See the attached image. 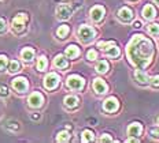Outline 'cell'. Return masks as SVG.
<instances>
[{
  "instance_id": "cell-22",
  "label": "cell",
  "mask_w": 159,
  "mask_h": 143,
  "mask_svg": "<svg viewBox=\"0 0 159 143\" xmlns=\"http://www.w3.org/2000/svg\"><path fill=\"white\" fill-rule=\"evenodd\" d=\"M82 142H93L95 139V135L92 131H88V129H85L84 132H82Z\"/></svg>"
},
{
  "instance_id": "cell-19",
  "label": "cell",
  "mask_w": 159,
  "mask_h": 143,
  "mask_svg": "<svg viewBox=\"0 0 159 143\" xmlns=\"http://www.w3.org/2000/svg\"><path fill=\"white\" fill-rule=\"evenodd\" d=\"M80 99L78 97H75V95H67V97L65 98V105L69 106V108H75V106L78 105Z\"/></svg>"
},
{
  "instance_id": "cell-36",
  "label": "cell",
  "mask_w": 159,
  "mask_h": 143,
  "mask_svg": "<svg viewBox=\"0 0 159 143\" xmlns=\"http://www.w3.org/2000/svg\"><path fill=\"white\" fill-rule=\"evenodd\" d=\"M133 27H136V29L141 27V23H140V21H136V22H133Z\"/></svg>"
},
{
  "instance_id": "cell-18",
  "label": "cell",
  "mask_w": 159,
  "mask_h": 143,
  "mask_svg": "<svg viewBox=\"0 0 159 143\" xmlns=\"http://www.w3.org/2000/svg\"><path fill=\"white\" fill-rule=\"evenodd\" d=\"M78 55H80V49H78V46H75V45H69L67 48H66V56H67V57L75 59Z\"/></svg>"
},
{
  "instance_id": "cell-1",
  "label": "cell",
  "mask_w": 159,
  "mask_h": 143,
  "mask_svg": "<svg viewBox=\"0 0 159 143\" xmlns=\"http://www.w3.org/2000/svg\"><path fill=\"white\" fill-rule=\"evenodd\" d=\"M126 53L132 64L143 69L151 63L152 55H154V46L148 38H145L141 34H137L133 36V38L130 40Z\"/></svg>"
},
{
  "instance_id": "cell-13",
  "label": "cell",
  "mask_w": 159,
  "mask_h": 143,
  "mask_svg": "<svg viewBox=\"0 0 159 143\" xmlns=\"http://www.w3.org/2000/svg\"><path fill=\"white\" fill-rule=\"evenodd\" d=\"M118 16H119V19H121V21H124V22H129L132 18H133V12H132V10H130V8L124 7V8L119 10Z\"/></svg>"
},
{
  "instance_id": "cell-2",
  "label": "cell",
  "mask_w": 159,
  "mask_h": 143,
  "mask_svg": "<svg viewBox=\"0 0 159 143\" xmlns=\"http://www.w3.org/2000/svg\"><path fill=\"white\" fill-rule=\"evenodd\" d=\"M98 46L100 49H104L106 55L110 56V57H118L121 51H119V48L117 45L114 44L112 41H108V42H104V41H99L98 42Z\"/></svg>"
},
{
  "instance_id": "cell-17",
  "label": "cell",
  "mask_w": 159,
  "mask_h": 143,
  "mask_svg": "<svg viewBox=\"0 0 159 143\" xmlns=\"http://www.w3.org/2000/svg\"><path fill=\"white\" fill-rule=\"evenodd\" d=\"M54 64H55V67L63 69V68L67 67V60H66V57H65L63 55H58L54 59Z\"/></svg>"
},
{
  "instance_id": "cell-21",
  "label": "cell",
  "mask_w": 159,
  "mask_h": 143,
  "mask_svg": "<svg viewBox=\"0 0 159 143\" xmlns=\"http://www.w3.org/2000/svg\"><path fill=\"white\" fill-rule=\"evenodd\" d=\"M21 56H22V59H24V60L30 61L32 59H33V56H34V51H33L32 48H25L24 51H22Z\"/></svg>"
},
{
  "instance_id": "cell-35",
  "label": "cell",
  "mask_w": 159,
  "mask_h": 143,
  "mask_svg": "<svg viewBox=\"0 0 159 143\" xmlns=\"http://www.w3.org/2000/svg\"><path fill=\"white\" fill-rule=\"evenodd\" d=\"M10 128H14V129H18V123H10Z\"/></svg>"
},
{
  "instance_id": "cell-7",
  "label": "cell",
  "mask_w": 159,
  "mask_h": 143,
  "mask_svg": "<svg viewBox=\"0 0 159 143\" xmlns=\"http://www.w3.org/2000/svg\"><path fill=\"white\" fill-rule=\"evenodd\" d=\"M28 81H26V78H22V76H19V78H15L14 81H12V87L15 89L18 93H25L28 90Z\"/></svg>"
},
{
  "instance_id": "cell-3",
  "label": "cell",
  "mask_w": 159,
  "mask_h": 143,
  "mask_svg": "<svg viewBox=\"0 0 159 143\" xmlns=\"http://www.w3.org/2000/svg\"><path fill=\"white\" fill-rule=\"evenodd\" d=\"M78 36H80V40H81L82 42H91L92 40L95 38L96 36V32L93 27H91V26H81L78 30Z\"/></svg>"
},
{
  "instance_id": "cell-25",
  "label": "cell",
  "mask_w": 159,
  "mask_h": 143,
  "mask_svg": "<svg viewBox=\"0 0 159 143\" xmlns=\"http://www.w3.org/2000/svg\"><path fill=\"white\" fill-rule=\"evenodd\" d=\"M69 139H70V134H69L67 131L59 132L58 136H56V141H58V142H67Z\"/></svg>"
},
{
  "instance_id": "cell-38",
  "label": "cell",
  "mask_w": 159,
  "mask_h": 143,
  "mask_svg": "<svg viewBox=\"0 0 159 143\" xmlns=\"http://www.w3.org/2000/svg\"><path fill=\"white\" fill-rule=\"evenodd\" d=\"M158 124H159V117H158Z\"/></svg>"
},
{
  "instance_id": "cell-34",
  "label": "cell",
  "mask_w": 159,
  "mask_h": 143,
  "mask_svg": "<svg viewBox=\"0 0 159 143\" xmlns=\"http://www.w3.org/2000/svg\"><path fill=\"white\" fill-rule=\"evenodd\" d=\"M4 29H6V21L0 18V32H3Z\"/></svg>"
},
{
  "instance_id": "cell-6",
  "label": "cell",
  "mask_w": 159,
  "mask_h": 143,
  "mask_svg": "<svg viewBox=\"0 0 159 143\" xmlns=\"http://www.w3.org/2000/svg\"><path fill=\"white\" fill-rule=\"evenodd\" d=\"M59 83V76L55 74V72H51V74H48L45 76L44 79V86L48 89V90H52V89H55L56 86H58Z\"/></svg>"
},
{
  "instance_id": "cell-26",
  "label": "cell",
  "mask_w": 159,
  "mask_h": 143,
  "mask_svg": "<svg viewBox=\"0 0 159 143\" xmlns=\"http://www.w3.org/2000/svg\"><path fill=\"white\" fill-rule=\"evenodd\" d=\"M8 71L10 72H12V74H14V72H18L19 71V68H21V65H19V63L16 61V60H12L11 63H10V65H8Z\"/></svg>"
},
{
  "instance_id": "cell-20",
  "label": "cell",
  "mask_w": 159,
  "mask_h": 143,
  "mask_svg": "<svg viewBox=\"0 0 159 143\" xmlns=\"http://www.w3.org/2000/svg\"><path fill=\"white\" fill-rule=\"evenodd\" d=\"M96 71H98L99 74H106V72L108 71V63L106 60H100L96 64Z\"/></svg>"
},
{
  "instance_id": "cell-28",
  "label": "cell",
  "mask_w": 159,
  "mask_h": 143,
  "mask_svg": "<svg viewBox=\"0 0 159 143\" xmlns=\"http://www.w3.org/2000/svg\"><path fill=\"white\" fill-rule=\"evenodd\" d=\"M96 57H98V52L95 51V49H91V51H88L87 53V59L88 60H96Z\"/></svg>"
},
{
  "instance_id": "cell-4",
  "label": "cell",
  "mask_w": 159,
  "mask_h": 143,
  "mask_svg": "<svg viewBox=\"0 0 159 143\" xmlns=\"http://www.w3.org/2000/svg\"><path fill=\"white\" fill-rule=\"evenodd\" d=\"M85 85V81L78 75H70L67 78V86L73 90H81Z\"/></svg>"
},
{
  "instance_id": "cell-12",
  "label": "cell",
  "mask_w": 159,
  "mask_h": 143,
  "mask_svg": "<svg viewBox=\"0 0 159 143\" xmlns=\"http://www.w3.org/2000/svg\"><path fill=\"white\" fill-rule=\"evenodd\" d=\"M93 89L95 91L98 93V94H104L106 91H107V83H106L103 79H95L93 82Z\"/></svg>"
},
{
  "instance_id": "cell-32",
  "label": "cell",
  "mask_w": 159,
  "mask_h": 143,
  "mask_svg": "<svg viewBox=\"0 0 159 143\" xmlns=\"http://www.w3.org/2000/svg\"><path fill=\"white\" fill-rule=\"evenodd\" d=\"M7 94H8L7 87H4V86H0V95H7Z\"/></svg>"
},
{
  "instance_id": "cell-16",
  "label": "cell",
  "mask_w": 159,
  "mask_h": 143,
  "mask_svg": "<svg viewBox=\"0 0 159 143\" xmlns=\"http://www.w3.org/2000/svg\"><path fill=\"white\" fill-rule=\"evenodd\" d=\"M143 15H144V18L145 19H154L155 18V15H157V11H155V8L152 7L151 4H147L145 7L143 8Z\"/></svg>"
},
{
  "instance_id": "cell-9",
  "label": "cell",
  "mask_w": 159,
  "mask_h": 143,
  "mask_svg": "<svg viewBox=\"0 0 159 143\" xmlns=\"http://www.w3.org/2000/svg\"><path fill=\"white\" fill-rule=\"evenodd\" d=\"M104 12H106V10H104L103 6H95V7L91 10L92 21H95V22L102 21V19H103V16H104Z\"/></svg>"
},
{
  "instance_id": "cell-39",
  "label": "cell",
  "mask_w": 159,
  "mask_h": 143,
  "mask_svg": "<svg viewBox=\"0 0 159 143\" xmlns=\"http://www.w3.org/2000/svg\"><path fill=\"white\" fill-rule=\"evenodd\" d=\"M0 2H2V0H0Z\"/></svg>"
},
{
  "instance_id": "cell-10",
  "label": "cell",
  "mask_w": 159,
  "mask_h": 143,
  "mask_svg": "<svg viewBox=\"0 0 159 143\" xmlns=\"http://www.w3.org/2000/svg\"><path fill=\"white\" fill-rule=\"evenodd\" d=\"M43 102H44V97H43L41 93L36 91L29 97V105H30L32 108H40V106L43 105Z\"/></svg>"
},
{
  "instance_id": "cell-5",
  "label": "cell",
  "mask_w": 159,
  "mask_h": 143,
  "mask_svg": "<svg viewBox=\"0 0 159 143\" xmlns=\"http://www.w3.org/2000/svg\"><path fill=\"white\" fill-rule=\"evenodd\" d=\"M28 21V15L26 14H18L12 19V27H14L15 32H22L25 29V23Z\"/></svg>"
},
{
  "instance_id": "cell-14",
  "label": "cell",
  "mask_w": 159,
  "mask_h": 143,
  "mask_svg": "<svg viewBox=\"0 0 159 143\" xmlns=\"http://www.w3.org/2000/svg\"><path fill=\"white\" fill-rule=\"evenodd\" d=\"M141 131H143V127H141V124H139V123H132L128 128V134L130 136H136V138H137L139 135H141Z\"/></svg>"
},
{
  "instance_id": "cell-23",
  "label": "cell",
  "mask_w": 159,
  "mask_h": 143,
  "mask_svg": "<svg viewBox=\"0 0 159 143\" xmlns=\"http://www.w3.org/2000/svg\"><path fill=\"white\" fill-rule=\"evenodd\" d=\"M69 30H70V29H69V26H67V25H63V26H61V27L58 29L56 34H58L59 38H65L66 36L69 34Z\"/></svg>"
},
{
  "instance_id": "cell-33",
  "label": "cell",
  "mask_w": 159,
  "mask_h": 143,
  "mask_svg": "<svg viewBox=\"0 0 159 143\" xmlns=\"http://www.w3.org/2000/svg\"><path fill=\"white\" fill-rule=\"evenodd\" d=\"M151 135L154 136V138H159V128H154V129H152Z\"/></svg>"
},
{
  "instance_id": "cell-8",
  "label": "cell",
  "mask_w": 159,
  "mask_h": 143,
  "mask_svg": "<svg viewBox=\"0 0 159 143\" xmlns=\"http://www.w3.org/2000/svg\"><path fill=\"white\" fill-rule=\"evenodd\" d=\"M56 15L59 19H67L71 15V7L67 4H61L56 8Z\"/></svg>"
},
{
  "instance_id": "cell-30",
  "label": "cell",
  "mask_w": 159,
  "mask_h": 143,
  "mask_svg": "<svg viewBox=\"0 0 159 143\" xmlns=\"http://www.w3.org/2000/svg\"><path fill=\"white\" fill-rule=\"evenodd\" d=\"M150 82H151V85L154 86V87H159V75L152 76V78L150 79Z\"/></svg>"
},
{
  "instance_id": "cell-15",
  "label": "cell",
  "mask_w": 159,
  "mask_h": 143,
  "mask_svg": "<svg viewBox=\"0 0 159 143\" xmlns=\"http://www.w3.org/2000/svg\"><path fill=\"white\" fill-rule=\"evenodd\" d=\"M134 78H136V81L139 83H141V85H147V83L150 82V76L145 74L144 71H141V69H137V71L134 72Z\"/></svg>"
},
{
  "instance_id": "cell-37",
  "label": "cell",
  "mask_w": 159,
  "mask_h": 143,
  "mask_svg": "<svg viewBox=\"0 0 159 143\" xmlns=\"http://www.w3.org/2000/svg\"><path fill=\"white\" fill-rule=\"evenodd\" d=\"M155 2H157V3H158V4H159V0H155Z\"/></svg>"
},
{
  "instance_id": "cell-31",
  "label": "cell",
  "mask_w": 159,
  "mask_h": 143,
  "mask_svg": "<svg viewBox=\"0 0 159 143\" xmlns=\"http://www.w3.org/2000/svg\"><path fill=\"white\" fill-rule=\"evenodd\" d=\"M99 142H112V138L110 135H107V134H104L103 136H102L100 139H99Z\"/></svg>"
},
{
  "instance_id": "cell-24",
  "label": "cell",
  "mask_w": 159,
  "mask_h": 143,
  "mask_svg": "<svg viewBox=\"0 0 159 143\" xmlns=\"http://www.w3.org/2000/svg\"><path fill=\"white\" fill-rule=\"evenodd\" d=\"M47 65H48V61H47V59H45L44 56L39 57V60H37V69L39 71H44V69L47 68Z\"/></svg>"
},
{
  "instance_id": "cell-27",
  "label": "cell",
  "mask_w": 159,
  "mask_h": 143,
  "mask_svg": "<svg viewBox=\"0 0 159 143\" xmlns=\"http://www.w3.org/2000/svg\"><path fill=\"white\" fill-rule=\"evenodd\" d=\"M148 32H150L152 36H158L159 34V25H158V23H154V25H151L150 27H148Z\"/></svg>"
},
{
  "instance_id": "cell-29",
  "label": "cell",
  "mask_w": 159,
  "mask_h": 143,
  "mask_svg": "<svg viewBox=\"0 0 159 143\" xmlns=\"http://www.w3.org/2000/svg\"><path fill=\"white\" fill-rule=\"evenodd\" d=\"M6 65H7V57L4 55H0V71L4 69Z\"/></svg>"
},
{
  "instance_id": "cell-11",
  "label": "cell",
  "mask_w": 159,
  "mask_h": 143,
  "mask_svg": "<svg viewBox=\"0 0 159 143\" xmlns=\"http://www.w3.org/2000/svg\"><path fill=\"white\" fill-rule=\"evenodd\" d=\"M103 108H104L106 112H115V111H117V109L119 108L118 99L114 98V97L107 98V99L104 101V104H103Z\"/></svg>"
}]
</instances>
